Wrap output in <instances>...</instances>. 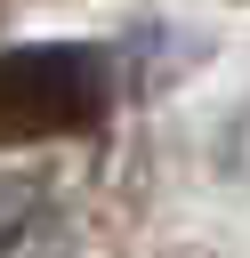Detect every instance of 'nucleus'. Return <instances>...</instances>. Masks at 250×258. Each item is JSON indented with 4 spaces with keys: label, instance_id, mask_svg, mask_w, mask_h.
<instances>
[{
    "label": "nucleus",
    "instance_id": "nucleus-2",
    "mask_svg": "<svg viewBox=\"0 0 250 258\" xmlns=\"http://www.w3.org/2000/svg\"><path fill=\"white\" fill-rule=\"evenodd\" d=\"M0 258H73V210L32 169H0Z\"/></svg>",
    "mask_w": 250,
    "mask_h": 258
},
{
    "label": "nucleus",
    "instance_id": "nucleus-1",
    "mask_svg": "<svg viewBox=\"0 0 250 258\" xmlns=\"http://www.w3.org/2000/svg\"><path fill=\"white\" fill-rule=\"evenodd\" d=\"M105 97H113V64L81 40L0 48V145L73 137L105 113Z\"/></svg>",
    "mask_w": 250,
    "mask_h": 258
}]
</instances>
